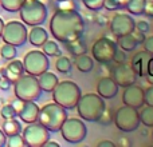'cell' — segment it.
I'll use <instances>...</instances> for the list:
<instances>
[{
	"label": "cell",
	"instance_id": "cell-1",
	"mask_svg": "<svg viewBox=\"0 0 153 147\" xmlns=\"http://www.w3.org/2000/svg\"><path fill=\"white\" fill-rule=\"evenodd\" d=\"M85 19L76 10H56L50 19L51 35L63 44L82 37Z\"/></svg>",
	"mask_w": 153,
	"mask_h": 147
},
{
	"label": "cell",
	"instance_id": "cell-2",
	"mask_svg": "<svg viewBox=\"0 0 153 147\" xmlns=\"http://www.w3.org/2000/svg\"><path fill=\"white\" fill-rule=\"evenodd\" d=\"M75 107L81 119L86 122H97L105 110L106 103L103 98H101L98 94L90 92V94L81 95Z\"/></svg>",
	"mask_w": 153,
	"mask_h": 147
},
{
	"label": "cell",
	"instance_id": "cell-3",
	"mask_svg": "<svg viewBox=\"0 0 153 147\" xmlns=\"http://www.w3.org/2000/svg\"><path fill=\"white\" fill-rule=\"evenodd\" d=\"M66 119L67 110L55 102L45 104L39 110V115H38V122L50 132H58Z\"/></svg>",
	"mask_w": 153,
	"mask_h": 147
},
{
	"label": "cell",
	"instance_id": "cell-4",
	"mask_svg": "<svg viewBox=\"0 0 153 147\" xmlns=\"http://www.w3.org/2000/svg\"><path fill=\"white\" fill-rule=\"evenodd\" d=\"M51 92H53L54 102L58 103L59 106H62L66 110L75 108L76 103H78L79 98L82 95L79 86L71 80L58 82V84Z\"/></svg>",
	"mask_w": 153,
	"mask_h": 147
},
{
	"label": "cell",
	"instance_id": "cell-5",
	"mask_svg": "<svg viewBox=\"0 0 153 147\" xmlns=\"http://www.w3.org/2000/svg\"><path fill=\"white\" fill-rule=\"evenodd\" d=\"M20 19L27 26H42L47 19V7L40 0H24L20 10Z\"/></svg>",
	"mask_w": 153,
	"mask_h": 147
},
{
	"label": "cell",
	"instance_id": "cell-6",
	"mask_svg": "<svg viewBox=\"0 0 153 147\" xmlns=\"http://www.w3.org/2000/svg\"><path fill=\"white\" fill-rule=\"evenodd\" d=\"M13 92L16 98L26 102V100H38L43 91L40 90L36 76L23 74L13 83Z\"/></svg>",
	"mask_w": 153,
	"mask_h": 147
},
{
	"label": "cell",
	"instance_id": "cell-7",
	"mask_svg": "<svg viewBox=\"0 0 153 147\" xmlns=\"http://www.w3.org/2000/svg\"><path fill=\"white\" fill-rule=\"evenodd\" d=\"M116 127L122 132H132L140 126V116L138 110L130 106H122L116 111L113 116Z\"/></svg>",
	"mask_w": 153,
	"mask_h": 147
},
{
	"label": "cell",
	"instance_id": "cell-8",
	"mask_svg": "<svg viewBox=\"0 0 153 147\" xmlns=\"http://www.w3.org/2000/svg\"><path fill=\"white\" fill-rule=\"evenodd\" d=\"M117 51V43L108 36H102L94 42L91 47V55L95 62L100 64L113 63L114 54Z\"/></svg>",
	"mask_w": 153,
	"mask_h": 147
},
{
	"label": "cell",
	"instance_id": "cell-9",
	"mask_svg": "<svg viewBox=\"0 0 153 147\" xmlns=\"http://www.w3.org/2000/svg\"><path fill=\"white\" fill-rule=\"evenodd\" d=\"M59 131L62 134V138L71 145L81 143L87 135L86 124L78 118H67Z\"/></svg>",
	"mask_w": 153,
	"mask_h": 147
},
{
	"label": "cell",
	"instance_id": "cell-10",
	"mask_svg": "<svg viewBox=\"0 0 153 147\" xmlns=\"http://www.w3.org/2000/svg\"><path fill=\"white\" fill-rule=\"evenodd\" d=\"M27 32L26 24L18 20H11L4 24L1 32V39L4 43L12 44L15 47H20L27 42Z\"/></svg>",
	"mask_w": 153,
	"mask_h": 147
},
{
	"label": "cell",
	"instance_id": "cell-11",
	"mask_svg": "<svg viewBox=\"0 0 153 147\" xmlns=\"http://www.w3.org/2000/svg\"><path fill=\"white\" fill-rule=\"evenodd\" d=\"M23 67H24V72L34 76H39L42 72L47 71L50 68L48 56L43 51H38V50L28 51L23 58Z\"/></svg>",
	"mask_w": 153,
	"mask_h": 147
},
{
	"label": "cell",
	"instance_id": "cell-12",
	"mask_svg": "<svg viewBox=\"0 0 153 147\" xmlns=\"http://www.w3.org/2000/svg\"><path fill=\"white\" fill-rule=\"evenodd\" d=\"M22 132H23L22 137L26 142V146L30 147H42L50 139V131L45 126H42L39 122L28 123V126Z\"/></svg>",
	"mask_w": 153,
	"mask_h": 147
},
{
	"label": "cell",
	"instance_id": "cell-13",
	"mask_svg": "<svg viewBox=\"0 0 153 147\" xmlns=\"http://www.w3.org/2000/svg\"><path fill=\"white\" fill-rule=\"evenodd\" d=\"M109 27H110V32L117 37L130 34L136 28V21L128 13H116L109 20Z\"/></svg>",
	"mask_w": 153,
	"mask_h": 147
},
{
	"label": "cell",
	"instance_id": "cell-14",
	"mask_svg": "<svg viewBox=\"0 0 153 147\" xmlns=\"http://www.w3.org/2000/svg\"><path fill=\"white\" fill-rule=\"evenodd\" d=\"M122 102H124V104L140 110L145 104V100H144V88L134 83L125 87L124 94H122Z\"/></svg>",
	"mask_w": 153,
	"mask_h": 147
},
{
	"label": "cell",
	"instance_id": "cell-15",
	"mask_svg": "<svg viewBox=\"0 0 153 147\" xmlns=\"http://www.w3.org/2000/svg\"><path fill=\"white\" fill-rule=\"evenodd\" d=\"M113 79L117 83V86H121L125 88V87L136 83L137 75L129 64L118 63V66H116L113 68Z\"/></svg>",
	"mask_w": 153,
	"mask_h": 147
},
{
	"label": "cell",
	"instance_id": "cell-16",
	"mask_svg": "<svg viewBox=\"0 0 153 147\" xmlns=\"http://www.w3.org/2000/svg\"><path fill=\"white\" fill-rule=\"evenodd\" d=\"M23 74H24L23 62L18 60V59H11L7 66L0 68V75H1V78L8 79L12 84L15 83L16 79L20 78Z\"/></svg>",
	"mask_w": 153,
	"mask_h": 147
},
{
	"label": "cell",
	"instance_id": "cell-17",
	"mask_svg": "<svg viewBox=\"0 0 153 147\" xmlns=\"http://www.w3.org/2000/svg\"><path fill=\"white\" fill-rule=\"evenodd\" d=\"M97 94L103 99H113L118 94V86H117V83L114 82L113 78L105 76V78L100 79V82H98Z\"/></svg>",
	"mask_w": 153,
	"mask_h": 147
},
{
	"label": "cell",
	"instance_id": "cell-18",
	"mask_svg": "<svg viewBox=\"0 0 153 147\" xmlns=\"http://www.w3.org/2000/svg\"><path fill=\"white\" fill-rule=\"evenodd\" d=\"M39 110L38 104L35 103V100H26L23 103V107L20 108V111L18 112V116L22 119V122L24 123H34L38 122V115H39Z\"/></svg>",
	"mask_w": 153,
	"mask_h": 147
},
{
	"label": "cell",
	"instance_id": "cell-19",
	"mask_svg": "<svg viewBox=\"0 0 153 147\" xmlns=\"http://www.w3.org/2000/svg\"><path fill=\"white\" fill-rule=\"evenodd\" d=\"M27 39H28V42L31 43L34 47H42L43 43L48 39V34L43 27L32 26V28L30 29V32H28Z\"/></svg>",
	"mask_w": 153,
	"mask_h": 147
},
{
	"label": "cell",
	"instance_id": "cell-20",
	"mask_svg": "<svg viewBox=\"0 0 153 147\" xmlns=\"http://www.w3.org/2000/svg\"><path fill=\"white\" fill-rule=\"evenodd\" d=\"M36 78H38V83H39V86H40V90L45 92H51L59 82L58 76H56L55 74L50 72L48 70L42 72L39 76H36Z\"/></svg>",
	"mask_w": 153,
	"mask_h": 147
},
{
	"label": "cell",
	"instance_id": "cell-21",
	"mask_svg": "<svg viewBox=\"0 0 153 147\" xmlns=\"http://www.w3.org/2000/svg\"><path fill=\"white\" fill-rule=\"evenodd\" d=\"M148 54L145 51L143 52H137L132 58V64L130 67L133 68V71L136 72L137 76H145L146 74V62H148Z\"/></svg>",
	"mask_w": 153,
	"mask_h": 147
},
{
	"label": "cell",
	"instance_id": "cell-22",
	"mask_svg": "<svg viewBox=\"0 0 153 147\" xmlns=\"http://www.w3.org/2000/svg\"><path fill=\"white\" fill-rule=\"evenodd\" d=\"M75 67L78 68V71L83 72V74H87L90 72L93 68H94V59L91 56L86 55V54H82V55H78L75 56Z\"/></svg>",
	"mask_w": 153,
	"mask_h": 147
},
{
	"label": "cell",
	"instance_id": "cell-23",
	"mask_svg": "<svg viewBox=\"0 0 153 147\" xmlns=\"http://www.w3.org/2000/svg\"><path fill=\"white\" fill-rule=\"evenodd\" d=\"M65 46H66V50L69 51L73 56H78V55H82V54L87 52L86 43L82 40V37H78V39L71 40V42H69V43H65Z\"/></svg>",
	"mask_w": 153,
	"mask_h": 147
},
{
	"label": "cell",
	"instance_id": "cell-24",
	"mask_svg": "<svg viewBox=\"0 0 153 147\" xmlns=\"http://www.w3.org/2000/svg\"><path fill=\"white\" fill-rule=\"evenodd\" d=\"M1 130L4 131V134L7 137H11V135H16L22 132V124L19 121H16L15 118L11 119H4L1 124Z\"/></svg>",
	"mask_w": 153,
	"mask_h": 147
},
{
	"label": "cell",
	"instance_id": "cell-25",
	"mask_svg": "<svg viewBox=\"0 0 153 147\" xmlns=\"http://www.w3.org/2000/svg\"><path fill=\"white\" fill-rule=\"evenodd\" d=\"M117 47H120L122 51H134L136 47H137V43H136L134 37L132 36V34H126L122 35V36H117Z\"/></svg>",
	"mask_w": 153,
	"mask_h": 147
},
{
	"label": "cell",
	"instance_id": "cell-26",
	"mask_svg": "<svg viewBox=\"0 0 153 147\" xmlns=\"http://www.w3.org/2000/svg\"><path fill=\"white\" fill-rule=\"evenodd\" d=\"M145 4H146V0H129V1L126 3L125 10H126L130 15L140 16V15H144Z\"/></svg>",
	"mask_w": 153,
	"mask_h": 147
},
{
	"label": "cell",
	"instance_id": "cell-27",
	"mask_svg": "<svg viewBox=\"0 0 153 147\" xmlns=\"http://www.w3.org/2000/svg\"><path fill=\"white\" fill-rule=\"evenodd\" d=\"M140 123H143L145 127H153V106L141 107V111H138Z\"/></svg>",
	"mask_w": 153,
	"mask_h": 147
},
{
	"label": "cell",
	"instance_id": "cell-28",
	"mask_svg": "<svg viewBox=\"0 0 153 147\" xmlns=\"http://www.w3.org/2000/svg\"><path fill=\"white\" fill-rule=\"evenodd\" d=\"M42 51L48 56V58H51V56H56V58H58V56L62 55V51L59 50L58 43L54 42V40H48V39L43 43Z\"/></svg>",
	"mask_w": 153,
	"mask_h": 147
},
{
	"label": "cell",
	"instance_id": "cell-29",
	"mask_svg": "<svg viewBox=\"0 0 153 147\" xmlns=\"http://www.w3.org/2000/svg\"><path fill=\"white\" fill-rule=\"evenodd\" d=\"M55 68L58 72L61 74H70V71H71L73 68V64H71V60H70L67 56H58V59H56L55 62Z\"/></svg>",
	"mask_w": 153,
	"mask_h": 147
},
{
	"label": "cell",
	"instance_id": "cell-30",
	"mask_svg": "<svg viewBox=\"0 0 153 147\" xmlns=\"http://www.w3.org/2000/svg\"><path fill=\"white\" fill-rule=\"evenodd\" d=\"M24 0H0V7L8 12H18Z\"/></svg>",
	"mask_w": 153,
	"mask_h": 147
},
{
	"label": "cell",
	"instance_id": "cell-31",
	"mask_svg": "<svg viewBox=\"0 0 153 147\" xmlns=\"http://www.w3.org/2000/svg\"><path fill=\"white\" fill-rule=\"evenodd\" d=\"M16 47L12 44H8V43H4L0 48V56H1L4 60H11V59H15L16 58Z\"/></svg>",
	"mask_w": 153,
	"mask_h": 147
},
{
	"label": "cell",
	"instance_id": "cell-32",
	"mask_svg": "<svg viewBox=\"0 0 153 147\" xmlns=\"http://www.w3.org/2000/svg\"><path fill=\"white\" fill-rule=\"evenodd\" d=\"M103 1L105 0H82L83 5L91 12H97V11L103 8Z\"/></svg>",
	"mask_w": 153,
	"mask_h": 147
},
{
	"label": "cell",
	"instance_id": "cell-33",
	"mask_svg": "<svg viewBox=\"0 0 153 147\" xmlns=\"http://www.w3.org/2000/svg\"><path fill=\"white\" fill-rule=\"evenodd\" d=\"M98 123L102 124V126H109V124L113 123V112H111L110 108H106L103 110V112L101 114L100 119H98Z\"/></svg>",
	"mask_w": 153,
	"mask_h": 147
},
{
	"label": "cell",
	"instance_id": "cell-34",
	"mask_svg": "<svg viewBox=\"0 0 153 147\" xmlns=\"http://www.w3.org/2000/svg\"><path fill=\"white\" fill-rule=\"evenodd\" d=\"M8 145V147H24L26 146V142H24L23 137L20 134H16V135H11L8 137V140L5 142Z\"/></svg>",
	"mask_w": 153,
	"mask_h": 147
},
{
	"label": "cell",
	"instance_id": "cell-35",
	"mask_svg": "<svg viewBox=\"0 0 153 147\" xmlns=\"http://www.w3.org/2000/svg\"><path fill=\"white\" fill-rule=\"evenodd\" d=\"M0 116H1L3 119H11V118H16L18 116V114H16L15 108L10 104H4L1 107V110H0Z\"/></svg>",
	"mask_w": 153,
	"mask_h": 147
},
{
	"label": "cell",
	"instance_id": "cell-36",
	"mask_svg": "<svg viewBox=\"0 0 153 147\" xmlns=\"http://www.w3.org/2000/svg\"><path fill=\"white\" fill-rule=\"evenodd\" d=\"M56 10H62V11L76 10V4H75L74 0H62V1H58Z\"/></svg>",
	"mask_w": 153,
	"mask_h": 147
},
{
	"label": "cell",
	"instance_id": "cell-37",
	"mask_svg": "<svg viewBox=\"0 0 153 147\" xmlns=\"http://www.w3.org/2000/svg\"><path fill=\"white\" fill-rule=\"evenodd\" d=\"M143 46H144V51H145L148 55H152L153 56V35H152V36L145 37Z\"/></svg>",
	"mask_w": 153,
	"mask_h": 147
},
{
	"label": "cell",
	"instance_id": "cell-38",
	"mask_svg": "<svg viewBox=\"0 0 153 147\" xmlns=\"http://www.w3.org/2000/svg\"><path fill=\"white\" fill-rule=\"evenodd\" d=\"M144 100H145V104L153 106V84H151V87L144 91Z\"/></svg>",
	"mask_w": 153,
	"mask_h": 147
},
{
	"label": "cell",
	"instance_id": "cell-39",
	"mask_svg": "<svg viewBox=\"0 0 153 147\" xmlns=\"http://www.w3.org/2000/svg\"><path fill=\"white\" fill-rule=\"evenodd\" d=\"M130 34H132V36L134 37L137 44H143L144 43V40H145V34H144V32H141V31H138L137 28H134Z\"/></svg>",
	"mask_w": 153,
	"mask_h": 147
},
{
	"label": "cell",
	"instance_id": "cell-40",
	"mask_svg": "<svg viewBox=\"0 0 153 147\" xmlns=\"http://www.w3.org/2000/svg\"><path fill=\"white\" fill-rule=\"evenodd\" d=\"M125 60H126V54H125L122 50L120 51L118 48H117L116 54H114L113 62H116V63H125Z\"/></svg>",
	"mask_w": 153,
	"mask_h": 147
},
{
	"label": "cell",
	"instance_id": "cell-41",
	"mask_svg": "<svg viewBox=\"0 0 153 147\" xmlns=\"http://www.w3.org/2000/svg\"><path fill=\"white\" fill-rule=\"evenodd\" d=\"M136 28H137L138 31H141V32H144V34H146V32L151 29V26H149L148 21L140 20V21H137V23H136Z\"/></svg>",
	"mask_w": 153,
	"mask_h": 147
},
{
	"label": "cell",
	"instance_id": "cell-42",
	"mask_svg": "<svg viewBox=\"0 0 153 147\" xmlns=\"http://www.w3.org/2000/svg\"><path fill=\"white\" fill-rule=\"evenodd\" d=\"M103 8L108 11H118L120 10L118 4H117L114 0H105V1H103Z\"/></svg>",
	"mask_w": 153,
	"mask_h": 147
},
{
	"label": "cell",
	"instance_id": "cell-43",
	"mask_svg": "<svg viewBox=\"0 0 153 147\" xmlns=\"http://www.w3.org/2000/svg\"><path fill=\"white\" fill-rule=\"evenodd\" d=\"M144 13L148 18H153V0H146L145 8H144Z\"/></svg>",
	"mask_w": 153,
	"mask_h": 147
},
{
	"label": "cell",
	"instance_id": "cell-44",
	"mask_svg": "<svg viewBox=\"0 0 153 147\" xmlns=\"http://www.w3.org/2000/svg\"><path fill=\"white\" fill-rule=\"evenodd\" d=\"M94 21L98 24V26H106V24L109 23V19L106 18L105 15H101V13H98V15L94 18Z\"/></svg>",
	"mask_w": 153,
	"mask_h": 147
},
{
	"label": "cell",
	"instance_id": "cell-45",
	"mask_svg": "<svg viewBox=\"0 0 153 147\" xmlns=\"http://www.w3.org/2000/svg\"><path fill=\"white\" fill-rule=\"evenodd\" d=\"M23 103H24V100H22V99H19V98H16L15 100H12L11 102V106H12L13 108H15V111H16V114L20 111V108L23 107Z\"/></svg>",
	"mask_w": 153,
	"mask_h": 147
},
{
	"label": "cell",
	"instance_id": "cell-46",
	"mask_svg": "<svg viewBox=\"0 0 153 147\" xmlns=\"http://www.w3.org/2000/svg\"><path fill=\"white\" fill-rule=\"evenodd\" d=\"M145 75H153V56L151 55L146 62V74Z\"/></svg>",
	"mask_w": 153,
	"mask_h": 147
},
{
	"label": "cell",
	"instance_id": "cell-47",
	"mask_svg": "<svg viewBox=\"0 0 153 147\" xmlns=\"http://www.w3.org/2000/svg\"><path fill=\"white\" fill-rule=\"evenodd\" d=\"M11 84H12V83H11L8 79L1 78V80H0V90H3V91H7V90L11 87Z\"/></svg>",
	"mask_w": 153,
	"mask_h": 147
},
{
	"label": "cell",
	"instance_id": "cell-48",
	"mask_svg": "<svg viewBox=\"0 0 153 147\" xmlns=\"http://www.w3.org/2000/svg\"><path fill=\"white\" fill-rule=\"evenodd\" d=\"M117 145L120 147H130V140L128 139V138H120L118 142H117Z\"/></svg>",
	"mask_w": 153,
	"mask_h": 147
},
{
	"label": "cell",
	"instance_id": "cell-49",
	"mask_svg": "<svg viewBox=\"0 0 153 147\" xmlns=\"http://www.w3.org/2000/svg\"><path fill=\"white\" fill-rule=\"evenodd\" d=\"M113 142H110V140H101L100 143H98V147H114Z\"/></svg>",
	"mask_w": 153,
	"mask_h": 147
},
{
	"label": "cell",
	"instance_id": "cell-50",
	"mask_svg": "<svg viewBox=\"0 0 153 147\" xmlns=\"http://www.w3.org/2000/svg\"><path fill=\"white\" fill-rule=\"evenodd\" d=\"M5 142H7V135L4 134V131H3L1 129H0V147L5 146Z\"/></svg>",
	"mask_w": 153,
	"mask_h": 147
},
{
	"label": "cell",
	"instance_id": "cell-51",
	"mask_svg": "<svg viewBox=\"0 0 153 147\" xmlns=\"http://www.w3.org/2000/svg\"><path fill=\"white\" fill-rule=\"evenodd\" d=\"M114 1L118 4V7H120V10H124L125 7H126V3L129 1V0H114Z\"/></svg>",
	"mask_w": 153,
	"mask_h": 147
},
{
	"label": "cell",
	"instance_id": "cell-52",
	"mask_svg": "<svg viewBox=\"0 0 153 147\" xmlns=\"http://www.w3.org/2000/svg\"><path fill=\"white\" fill-rule=\"evenodd\" d=\"M45 146H47V147H59V143L58 142H54V140H50L48 139L47 142H46V145Z\"/></svg>",
	"mask_w": 153,
	"mask_h": 147
},
{
	"label": "cell",
	"instance_id": "cell-53",
	"mask_svg": "<svg viewBox=\"0 0 153 147\" xmlns=\"http://www.w3.org/2000/svg\"><path fill=\"white\" fill-rule=\"evenodd\" d=\"M145 79L149 84H153V75H145Z\"/></svg>",
	"mask_w": 153,
	"mask_h": 147
},
{
	"label": "cell",
	"instance_id": "cell-54",
	"mask_svg": "<svg viewBox=\"0 0 153 147\" xmlns=\"http://www.w3.org/2000/svg\"><path fill=\"white\" fill-rule=\"evenodd\" d=\"M3 27H4V21L0 18V37H1V32H3Z\"/></svg>",
	"mask_w": 153,
	"mask_h": 147
},
{
	"label": "cell",
	"instance_id": "cell-55",
	"mask_svg": "<svg viewBox=\"0 0 153 147\" xmlns=\"http://www.w3.org/2000/svg\"><path fill=\"white\" fill-rule=\"evenodd\" d=\"M0 80H1V75H0Z\"/></svg>",
	"mask_w": 153,
	"mask_h": 147
},
{
	"label": "cell",
	"instance_id": "cell-56",
	"mask_svg": "<svg viewBox=\"0 0 153 147\" xmlns=\"http://www.w3.org/2000/svg\"><path fill=\"white\" fill-rule=\"evenodd\" d=\"M56 1H62V0H56Z\"/></svg>",
	"mask_w": 153,
	"mask_h": 147
},
{
	"label": "cell",
	"instance_id": "cell-57",
	"mask_svg": "<svg viewBox=\"0 0 153 147\" xmlns=\"http://www.w3.org/2000/svg\"><path fill=\"white\" fill-rule=\"evenodd\" d=\"M152 138H153V132H152Z\"/></svg>",
	"mask_w": 153,
	"mask_h": 147
}]
</instances>
